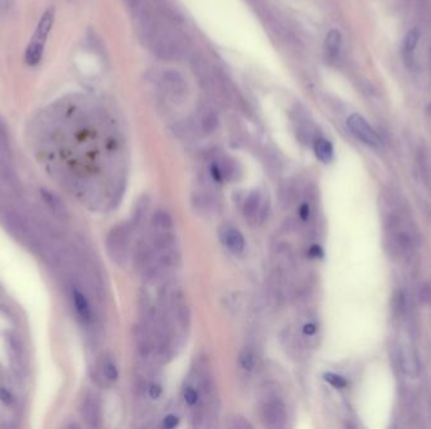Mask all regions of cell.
<instances>
[{
  "mask_svg": "<svg viewBox=\"0 0 431 429\" xmlns=\"http://www.w3.org/2000/svg\"><path fill=\"white\" fill-rule=\"evenodd\" d=\"M183 398L189 406H197L201 402V391L193 385H187L183 389Z\"/></svg>",
  "mask_w": 431,
  "mask_h": 429,
  "instance_id": "obj_20",
  "label": "cell"
},
{
  "mask_svg": "<svg viewBox=\"0 0 431 429\" xmlns=\"http://www.w3.org/2000/svg\"><path fill=\"white\" fill-rule=\"evenodd\" d=\"M303 331H304V334L308 336H312L317 333V326L314 325L313 322H308L304 325V328H303Z\"/></svg>",
  "mask_w": 431,
  "mask_h": 429,
  "instance_id": "obj_27",
  "label": "cell"
},
{
  "mask_svg": "<svg viewBox=\"0 0 431 429\" xmlns=\"http://www.w3.org/2000/svg\"><path fill=\"white\" fill-rule=\"evenodd\" d=\"M178 424H180V418L177 415H174V414L167 415L164 421H163V427L167 429L175 428Z\"/></svg>",
  "mask_w": 431,
  "mask_h": 429,
  "instance_id": "obj_23",
  "label": "cell"
},
{
  "mask_svg": "<svg viewBox=\"0 0 431 429\" xmlns=\"http://www.w3.org/2000/svg\"><path fill=\"white\" fill-rule=\"evenodd\" d=\"M347 126L349 131L363 144L369 146H378L381 144V139L378 133L371 127L365 117L358 114H353L347 120Z\"/></svg>",
  "mask_w": 431,
  "mask_h": 429,
  "instance_id": "obj_2",
  "label": "cell"
},
{
  "mask_svg": "<svg viewBox=\"0 0 431 429\" xmlns=\"http://www.w3.org/2000/svg\"><path fill=\"white\" fill-rule=\"evenodd\" d=\"M81 413L84 421H86L91 427H97L101 421V406L99 403V399L95 395H88L81 408Z\"/></svg>",
  "mask_w": 431,
  "mask_h": 429,
  "instance_id": "obj_7",
  "label": "cell"
},
{
  "mask_svg": "<svg viewBox=\"0 0 431 429\" xmlns=\"http://www.w3.org/2000/svg\"><path fill=\"white\" fill-rule=\"evenodd\" d=\"M72 298H73V304L81 321H84L85 324H90L93 321L94 313H93L91 304L87 301L86 296L79 289H73Z\"/></svg>",
  "mask_w": 431,
  "mask_h": 429,
  "instance_id": "obj_8",
  "label": "cell"
},
{
  "mask_svg": "<svg viewBox=\"0 0 431 429\" xmlns=\"http://www.w3.org/2000/svg\"><path fill=\"white\" fill-rule=\"evenodd\" d=\"M164 86L165 90L168 91V94H172L173 97H180V96L184 94V90H186L184 79L182 78L180 73H177L174 70L165 72Z\"/></svg>",
  "mask_w": 431,
  "mask_h": 429,
  "instance_id": "obj_10",
  "label": "cell"
},
{
  "mask_svg": "<svg viewBox=\"0 0 431 429\" xmlns=\"http://www.w3.org/2000/svg\"><path fill=\"white\" fill-rule=\"evenodd\" d=\"M162 393H163V388L160 384L158 382H151L148 388V394L151 399H159L162 397Z\"/></svg>",
  "mask_w": 431,
  "mask_h": 429,
  "instance_id": "obj_22",
  "label": "cell"
},
{
  "mask_svg": "<svg viewBox=\"0 0 431 429\" xmlns=\"http://www.w3.org/2000/svg\"><path fill=\"white\" fill-rule=\"evenodd\" d=\"M323 378L325 382H330L332 387H334L337 389H343L347 387V380L341 375L334 374V373H325L323 375Z\"/></svg>",
  "mask_w": 431,
  "mask_h": 429,
  "instance_id": "obj_21",
  "label": "cell"
},
{
  "mask_svg": "<svg viewBox=\"0 0 431 429\" xmlns=\"http://www.w3.org/2000/svg\"><path fill=\"white\" fill-rule=\"evenodd\" d=\"M267 207L269 205L262 202L261 193L258 192V190H254L245 199L243 216H245V218L250 220V222H256L258 219H265Z\"/></svg>",
  "mask_w": 431,
  "mask_h": 429,
  "instance_id": "obj_4",
  "label": "cell"
},
{
  "mask_svg": "<svg viewBox=\"0 0 431 429\" xmlns=\"http://www.w3.org/2000/svg\"><path fill=\"white\" fill-rule=\"evenodd\" d=\"M401 361L405 373L411 376L419 374V361L414 354V351L404 350L401 355Z\"/></svg>",
  "mask_w": 431,
  "mask_h": 429,
  "instance_id": "obj_15",
  "label": "cell"
},
{
  "mask_svg": "<svg viewBox=\"0 0 431 429\" xmlns=\"http://www.w3.org/2000/svg\"><path fill=\"white\" fill-rule=\"evenodd\" d=\"M40 195L43 202L46 203L48 208L55 213L58 217H67V208L62 200L51 190L47 189H40Z\"/></svg>",
  "mask_w": 431,
  "mask_h": 429,
  "instance_id": "obj_11",
  "label": "cell"
},
{
  "mask_svg": "<svg viewBox=\"0 0 431 429\" xmlns=\"http://www.w3.org/2000/svg\"><path fill=\"white\" fill-rule=\"evenodd\" d=\"M132 242V229L126 224L114 226L106 239L108 252L111 259L119 265H124L129 258Z\"/></svg>",
  "mask_w": 431,
  "mask_h": 429,
  "instance_id": "obj_1",
  "label": "cell"
},
{
  "mask_svg": "<svg viewBox=\"0 0 431 429\" xmlns=\"http://www.w3.org/2000/svg\"><path fill=\"white\" fill-rule=\"evenodd\" d=\"M420 39V31L417 29H411L405 36L402 42V58L406 64L414 63V55H415L416 47Z\"/></svg>",
  "mask_w": 431,
  "mask_h": 429,
  "instance_id": "obj_9",
  "label": "cell"
},
{
  "mask_svg": "<svg viewBox=\"0 0 431 429\" xmlns=\"http://www.w3.org/2000/svg\"><path fill=\"white\" fill-rule=\"evenodd\" d=\"M221 241L228 250L235 255L243 253L245 250V238L243 233L234 226H223L221 231Z\"/></svg>",
  "mask_w": 431,
  "mask_h": 429,
  "instance_id": "obj_6",
  "label": "cell"
},
{
  "mask_svg": "<svg viewBox=\"0 0 431 429\" xmlns=\"http://www.w3.org/2000/svg\"><path fill=\"white\" fill-rule=\"evenodd\" d=\"M342 48V34L338 29H330L325 38V51L330 57H337Z\"/></svg>",
  "mask_w": 431,
  "mask_h": 429,
  "instance_id": "obj_14",
  "label": "cell"
},
{
  "mask_svg": "<svg viewBox=\"0 0 431 429\" xmlns=\"http://www.w3.org/2000/svg\"><path fill=\"white\" fill-rule=\"evenodd\" d=\"M261 421L270 428H282L286 426V411L282 402L271 400L265 403L260 412Z\"/></svg>",
  "mask_w": 431,
  "mask_h": 429,
  "instance_id": "obj_3",
  "label": "cell"
},
{
  "mask_svg": "<svg viewBox=\"0 0 431 429\" xmlns=\"http://www.w3.org/2000/svg\"><path fill=\"white\" fill-rule=\"evenodd\" d=\"M153 226L160 232H168L173 226L172 217L165 211H158L153 217Z\"/></svg>",
  "mask_w": 431,
  "mask_h": 429,
  "instance_id": "obj_17",
  "label": "cell"
},
{
  "mask_svg": "<svg viewBox=\"0 0 431 429\" xmlns=\"http://www.w3.org/2000/svg\"><path fill=\"white\" fill-rule=\"evenodd\" d=\"M201 125L204 133H210L217 127V117L212 111L204 109L201 115Z\"/></svg>",
  "mask_w": 431,
  "mask_h": 429,
  "instance_id": "obj_19",
  "label": "cell"
},
{
  "mask_svg": "<svg viewBox=\"0 0 431 429\" xmlns=\"http://www.w3.org/2000/svg\"><path fill=\"white\" fill-rule=\"evenodd\" d=\"M230 427L234 429H246L251 428L252 426H251L249 421H245L243 418H235V419H234V423H232Z\"/></svg>",
  "mask_w": 431,
  "mask_h": 429,
  "instance_id": "obj_25",
  "label": "cell"
},
{
  "mask_svg": "<svg viewBox=\"0 0 431 429\" xmlns=\"http://www.w3.org/2000/svg\"><path fill=\"white\" fill-rule=\"evenodd\" d=\"M314 151H315L317 157L324 164L330 163L332 159H333V155H334V150H333L332 142L330 140H327V139H323V138L317 139L315 142H314Z\"/></svg>",
  "mask_w": 431,
  "mask_h": 429,
  "instance_id": "obj_12",
  "label": "cell"
},
{
  "mask_svg": "<svg viewBox=\"0 0 431 429\" xmlns=\"http://www.w3.org/2000/svg\"><path fill=\"white\" fill-rule=\"evenodd\" d=\"M53 23H55V9H47L43 13V16H40V22L36 28L31 43L38 46V47L45 48L48 36H49L51 29L53 27Z\"/></svg>",
  "mask_w": 431,
  "mask_h": 429,
  "instance_id": "obj_5",
  "label": "cell"
},
{
  "mask_svg": "<svg viewBox=\"0 0 431 429\" xmlns=\"http://www.w3.org/2000/svg\"><path fill=\"white\" fill-rule=\"evenodd\" d=\"M0 402H3L4 404H12L14 402V397L9 390L0 387Z\"/></svg>",
  "mask_w": 431,
  "mask_h": 429,
  "instance_id": "obj_24",
  "label": "cell"
},
{
  "mask_svg": "<svg viewBox=\"0 0 431 429\" xmlns=\"http://www.w3.org/2000/svg\"><path fill=\"white\" fill-rule=\"evenodd\" d=\"M309 255L313 258H321L323 257V250L319 246H313L309 250Z\"/></svg>",
  "mask_w": 431,
  "mask_h": 429,
  "instance_id": "obj_28",
  "label": "cell"
},
{
  "mask_svg": "<svg viewBox=\"0 0 431 429\" xmlns=\"http://www.w3.org/2000/svg\"><path fill=\"white\" fill-rule=\"evenodd\" d=\"M299 216H300V218L303 219V220H308L309 217H310V207H309V204L303 203L300 205V208H299Z\"/></svg>",
  "mask_w": 431,
  "mask_h": 429,
  "instance_id": "obj_26",
  "label": "cell"
},
{
  "mask_svg": "<svg viewBox=\"0 0 431 429\" xmlns=\"http://www.w3.org/2000/svg\"><path fill=\"white\" fill-rule=\"evenodd\" d=\"M102 374L109 382H116L119 378V370L115 361L111 358L102 360Z\"/></svg>",
  "mask_w": 431,
  "mask_h": 429,
  "instance_id": "obj_18",
  "label": "cell"
},
{
  "mask_svg": "<svg viewBox=\"0 0 431 429\" xmlns=\"http://www.w3.org/2000/svg\"><path fill=\"white\" fill-rule=\"evenodd\" d=\"M0 169L9 172L10 169V151H9L8 138L3 124L0 122Z\"/></svg>",
  "mask_w": 431,
  "mask_h": 429,
  "instance_id": "obj_13",
  "label": "cell"
},
{
  "mask_svg": "<svg viewBox=\"0 0 431 429\" xmlns=\"http://www.w3.org/2000/svg\"><path fill=\"white\" fill-rule=\"evenodd\" d=\"M238 363L246 372H252L256 367V354L251 348H243L238 355Z\"/></svg>",
  "mask_w": 431,
  "mask_h": 429,
  "instance_id": "obj_16",
  "label": "cell"
}]
</instances>
